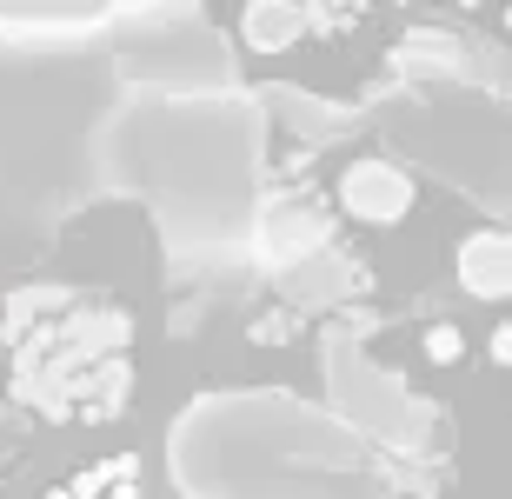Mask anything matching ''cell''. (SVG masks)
Returning <instances> with one entry per match:
<instances>
[{
    "label": "cell",
    "mask_w": 512,
    "mask_h": 499,
    "mask_svg": "<svg viewBox=\"0 0 512 499\" xmlns=\"http://www.w3.org/2000/svg\"><path fill=\"white\" fill-rule=\"evenodd\" d=\"M0 346L7 400L47 426H94L127 400V320L94 293H20Z\"/></svg>",
    "instance_id": "1"
},
{
    "label": "cell",
    "mask_w": 512,
    "mask_h": 499,
    "mask_svg": "<svg viewBox=\"0 0 512 499\" xmlns=\"http://www.w3.org/2000/svg\"><path fill=\"white\" fill-rule=\"evenodd\" d=\"M406 200H413V187H406V173L386 167V160H360V167L346 173V207L366 213V220H399Z\"/></svg>",
    "instance_id": "2"
},
{
    "label": "cell",
    "mask_w": 512,
    "mask_h": 499,
    "mask_svg": "<svg viewBox=\"0 0 512 499\" xmlns=\"http://www.w3.org/2000/svg\"><path fill=\"white\" fill-rule=\"evenodd\" d=\"M300 34H306L300 0H247V47H260V54H286Z\"/></svg>",
    "instance_id": "3"
},
{
    "label": "cell",
    "mask_w": 512,
    "mask_h": 499,
    "mask_svg": "<svg viewBox=\"0 0 512 499\" xmlns=\"http://www.w3.org/2000/svg\"><path fill=\"white\" fill-rule=\"evenodd\" d=\"M300 14H306V34L346 40V34H360L366 20L380 14V0H300Z\"/></svg>",
    "instance_id": "4"
}]
</instances>
